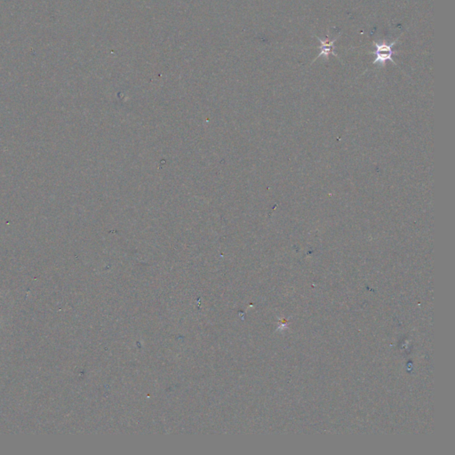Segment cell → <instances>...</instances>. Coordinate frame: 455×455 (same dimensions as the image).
Returning <instances> with one entry per match:
<instances>
[{"mask_svg": "<svg viewBox=\"0 0 455 455\" xmlns=\"http://www.w3.org/2000/svg\"><path fill=\"white\" fill-rule=\"evenodd\" d=\"M397 40L398 39H396V41H394L391 44H388H388H385V43L379 44V43L374 42L375 50L371 53L372 55H374L375 56L374 64L379 63V64H383L387 61H391L393 64H396V63L394 62V60L392 59V55H397V53L392 50V47L396 45Z\"/></svg>", "mask_w": 455, "mask_h": 455, "instance_id": "obj_1", "label": "cell"}, {"mask_svg": "<svg viewBox=\"0 0 455 455\" xmlns=\"http://www.w3.org/2000/svg\"><path fill=\"white\" fill-rule=\"evenodd\" d=\"M338 38H339V37H337L336 38H334V39L332 40V41H329V36H327L325 41H323V40L318 38V37H316V38H317V39L319 40V42H320V47H318V48L320 49V53H319L318 56H317L316 59L314 60L313 62H315V61H316L317 58H319L320 56H325L326 59L328 58V56L330 55H334V56L338 57V55L335 54V52H334V50H333L334 43H335V41L337 40Z\"/></svg>", "mask_w": 455, "mask_h": 455, "instance_id": "obj_2", "label": "cell"}]
</instances>
